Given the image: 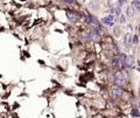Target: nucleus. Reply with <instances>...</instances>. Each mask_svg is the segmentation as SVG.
<instances>
[{
  "label": "nucleus",
  "instance_id": "nucleus-6",
  "mask_svg": "<svg viewBox=\"0 0 140 118\" xmlns=\"http://www.w3.org/2000/svg\"><path fill=\"white\" fill-rule=\"evenodd\" d=\"M102 22H103L104 25H107V26H113V24H114V17H113L112 14L107 15V17L103 18Z\"/></svg>",
  "mask_w": 140,
  "mask_h": 118
},
{
  "label": "nucleus",
  "instance_id": "nucleus-3",
  "mask_svg": "<svg viewBox=\"0 0 140 118\" xmlns=\"http://www.w3.org/2000/svg\"><path fill=\"white\" fill-rule=\"evenodd\" d=\"M123 94H124L123 89H121L120 87H118V85H113V87L111 88V95L114 98H120V97L123 96Z\"/></svg>",
  "mask_w": 140,
  "mask_h": 118
},
{
  "label": "nucleus",
  "instance_id": "nucleus-9",
  "mask_svg": "<svg viewBox=\"0 0 140 118\" xmlns=\"http://www.w3.org/2000/svg\"><path fill=\"white\" fill-rule=\"evenodd\" d=\"M135 13V8L133 7V6H128L127 10H126V14H127V17H133Z\"/></svg>",
  "mask_w": 140,
  "mask_h": 118
},
{
  "label": "nucleus",
  "instance_id": "nucleus-13",
  "mask_svg": "<svg viewBox=\"0 0 140 118\" xmlns=\"http://www.w3.org/2000/svg\"><path fill=\"white\" fill-rule=\"evenodd\" d=\"M114 13H116V15H120V6L114 8Z\"/></svg>",
  "mask_w": 140,
  "mask_h": 118
},
{
  "label": "nucleus",
  "instance_id": "nucleus-1",
  "mask_svg": "<svg viewBox=\"0 0 140 118\" xmlns=\"http://www.w3.org/2000/svg\"><path fill=\"white\" fill-rule=\"evenodd\" d=\"M114 83L120 88L125 87L126 83H127V77H126L125 73H123V71H118V73L114 74Z\"/></svg>",
  "mask_w": 140,
  "mask_h": 118
},
{
  "label": "nucleus",
  "instance_id": "nucleus-11",
  "mask_svg": "<svg viewBox=\"0 0 140 118\" xmlns=\"http://www.w3.org/2000/svg\"><path fill=\"white\" fill-rule=\"evenodd\" d=\"M131 115H132L133 117H140V111H139V109H133L132 112H131Z\"/></svg>",
  "mask_w": 140,
  "mask_h": 118
},
{
  "label": "nucleus",
  "instance_id": "nucleus-15",
  "mask_svg": "<svg viewBox=\"0 0 140 118\" xmlns=\"http://www.w3.org/2000/svg\"><path fill=\"white\" fill-rule=\"evenodd\" d=\"M65 4H75V0H63Z\"/></svg>",
  "mask_w": 140,
  "mask_h": 118
},
{
  "label": "nucleus",
  "instance_id": "nucleus-8",
  "mask_svg": "<svg viewBox=\"0 0 140 118\" xmlns=\"http://www.w3.org/2000/svg\"><path fill=\"white\" fill-rule=\"evenodd\" d=\"M67 17L69 19V21L71 22L77 21V14L75 12H72V11H67Z\"/></svg>",
  "mask_w": 140,
  "mask_h": 118
},
{
  "label": "nucleus",
  "instance_id": "nucleus-14",
  "mask_svg": "<svg viewBox=\"0 0 140 118\" xmlns=\"http://www.w3.org/2000/svg\"><path fill=\"white\" fill-rule=\"evenodd\" d=\"M126 1H127V0H118V4H119V6H123V5H125V4H126Z\"/></svg>",
  "mask_w": 140,
  "mask_h": 118
},
{
  "label": "nucleus",
  "instance_id": "nucleus-12",
  "mask_svg": "<svg viewBox=\"0 0 140 118\" xmlns=\"http://www.w3.org/2000/svg\"><path fill=\"white\" fill-rule=\"evenodd\" d=\"M138 38H139L138 35H134V36H133V43H134V45H137V43L139 42L140 39H138Z\"/></svg>",
  "mask_w": 140,
  "mask_h": 118
},
{
  "label": "nucleus",
  "instance_id": "nucleus-10",
  "mask_svg": "<svg viewBox=\"0 0 140 118\" xmlns=\"http://www.w3.org/2000/svg\"><path fill=\"white\" fill-rule=\"evenodd\" d=\"M131 6H133V7L137 8V10H140V1H139V0H133L132 5H131Z\"/></svg>",
  "mask_w": 140,
  "mask_h": 118
},
{
  "label": "nucleus",
  "instance_id": "nucleus-5",
  "mask_svg": "<svg viewBox=\"0 0 140 118\" xmlns=\"http://www.w3.org/2000/svg\"><path fill=\"white\" fill-rule=\"evenodd\" d=\"M133 43V36L131 35V34H126L125 38H124V45H125V48H131V46H132Z\"/></svg>",
  "mask_w": 140,
  "mask_h": 118
},
{
  "label": "nucleus",
  "instance_id": "nucleus-7",
  "mask_svg": "<svg viewBox=\"0 0 140 118\" xmlns=\"http://www.w3.org/2000/svg\"><path fill=\"white\" fill-rule=\"evenodd\" d=\"M90 39L95 42H98V41H100V34L98 32H96L95 29H92V32L90 33Z\"/></svg>",
  "mask_w": 140,
  "mask_h": 118
},
{
  "label": "nucleus",
  "instance_id": "nucleus-2",
  "mask_svg": "<svg viewBox=\"0 0 140 118\" xmlns=\"http://www.w3.org/2000/svg\"><path fill=\"white\" fill-rule=\"evenodd\" d=\"M125 59H126V55L124 54L116 55L112 59V66L116 67V68H121V67L125 66Z\"/></svg>",
  "mask_w": 140,
  "mask_h": 118
},
{
  "label": "nucleus",
  "instance_id": "nucleus-4",
  "mask_svg": "<svg viewBox=\"0 0 140 118\" xmlns=\"http://www.w3.org/2000/svg\"><path fill=\"white\" fill-rule=\"evenodd\" d=\"M135 64V57L133 55H127L125 59V67L127 69H131Z\"/></svg>",
  "mask_w": 140,
  "mask_h": 118
},
{
  "label": "nucleus",
  "instance_id": "nucleus-17",
  "mask_svg": "<svg viewBox=\"0 0 140 118\" xmlns=\"http://www.w3.org/2000/svg\"><path fill=\"white\" fill-rule=\"evenodd\" d=\"M139 38H140V36H139Z\"/></svg>",
  "mask_w": 140,
  "mask_h": 118
},
{
  "label": "nucleus",
  "instance_id": "nucleus-16",
  "mask_svg": "<svg viewBox=\"0 0 140 118\" xmlns=\"http://www.w3.org/2000/svg\"><path fill=\"white\" fill-rule=\"evenodd\" d=\"M119 21H120L121 24H124V22L126 21V20H125V17H124V15H120V20H119Z\"/></svg>",
  "mask_w": 140,
  "mask_h": 118
}]
</instances>
